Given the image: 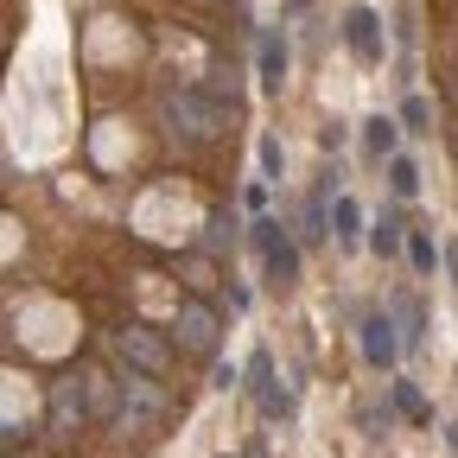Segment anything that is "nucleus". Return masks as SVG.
Instances as JSON below:
<instances>
[{"mask_svg":"<svg viewBox=\"0 0 458 458\" xmlns=\"http://www.w3.org/2000/svg\"><path fill=\"white\" fill-rule=\"evenodd\" d=\"M255 153H261V172H267V179H280V140H274V134H261V140H255Z\"/></svg>","mask_w":458,"mask_h":458,"instance_id":"412c9836","label":"nucleus"},{"mask_svg":"<svg viewBox=\"0 0 458 458\" xmlns=\"http://www.w3.org/2000/svg\"><path fill=\"white\" fill-rule=\"evenodd\" d=\"M223 242H236V223H229V216H210V236H204V255H216Z\"/></svg>","mask_w":458,"mask_h":458,"instance_id":"6ab92c4d","label":"nucleus"},{"mask_svg":"<svg viewBox=\"0 0 458 458\" xmlns=\"http://www.w3.org/2000/svg\"><path fill=\"white\" fill-rule=\"evenodd\" d=\"M445 445H452V458H458V420H452V427H445Z\"/></svg>","mask_w":458,"mask_h":458,"instance_id":"393cba45","label":"nucleus"},{"mask_svg":"<svg viewBox=\"0 0 458 458\" xmlns=\"http://www.w3.org/2000/svg\"><path fill=\"white\" fill-rule=\"evenodd\" d=\"M249 242H255V255L267 261V274H274L280 286H293V280H300V242L286 236V223L255 216V223H249Z\"/></svg>","mask_w":458,"mask_h":458,"instance_id":"7ed1b4c3","label":"nucleus"},{"mask_svg":"<svg viewBox=\"0 0 458 458\" xmlns=\"http://www.w3.org/2000/svg\"><path fill=\"white\" fill-rule=\"evenodd\" d=\"M286 7H306V0H286Z\"/></svg>","mask_w":458,"mask_h":458,"instance_id":"a878e982","label":"nucleus"},{"mask_svg":"<svg viewBox=\"0 0 458 458\" xmlns=\"http://www.w3.org/2000/svg\"><path fill=\"white\" fill-rule=\"evenodd\" d=\"M255 71H261V89H267V96H280V83H286V38L261 32V57H255Z\"/></svg>","mask_w":458,"mask_h":458,"instance_id":"9d476101","label":"nucleus"},{"mask_svg":"<svg viewBox=\"0 0 458 458\" xmlns=\"http://www.w3.org/2000/svg\"><path fill=\"white\" fill-rule=\"evenodd\" d=\"M204 7H223V0H204Z\"/></svg>","mask_w":458,"mask_h":458,"instance_id":"bb28decb","label":"nucleus"},{"mask_svg":"<svg viewBox=\"0 0 458 458\" xmlns=\"http://www.w3.org/2000/svg\"><path fill=\"white\" fill-rule=\"evenodd\" d=\"M255 401H261V414H274V420H293V388H280V382H267V388H261Z\"/></svg>","mask_w":458,"mask_h":458,"instance_id":"a211bd4d","label":"nucleus"},{"mask_svg":"<svg viewBox=\"0 0 458 458\" xmlns=\"http://www.w3.org/2000/svg\"><path fill=\"white\" fill-rule=\"evenodd\" d=\"M153 382H159V376H140V369L122 376V414H114V427H122V433H159V427H165V394H159Z\"/></svg>","mask_w":458,"mask_h":458,"instance_id":"f03ea898","label":"nucleus"},{"mask_svg":"<svg viewBox=\"0 0 458 458\" xmlns=\"http://www.w3.org/2000/svg\"><path fill=\"white\" fill-rule=\"evenodd\" d=\"M216 312L204 306V300H185L179 306V318H172V344H179L185 357H216Z\"/></svg>","mask_w":458,"mask_h":458,"instance_id":"39448f33","label":"nucleus"},{"mask_svg":"<svg viewBox=\"0 0 458 458\" xmlns=\"http://www.w3.org/2000/svg\"><path fill=\"white\" fill-rule=\"evenodd\" d=\"M408 261H414V274H433V267H445V255L433 249V236H427V229H408Z\"/></svg>","mask_w":458,"mask_h":458,"instance_id":"dca6fc26","label":"nucleus"},{"mask_svg":"<svg viewBox=\"0 0 458 458\" xmlns=\"http://www.w3.org/2000/svg\"><path fill=\"white\" fill-rule=\"evenodd\" d=\"M267 382H274V357H267V351H255V357H249V388L261 394Z\"/></svg>","mask_w":458,"mask_h":458,"instance_id":"aec40b11","label":"nucleus"},{"mask_svg":"<svg viewBox=\"0 0 458 458\" xmlns=\"http://www.w3.org/2000/svg\"><path fill=\"white\" fill-rule=\"evenodd\" d=\"M357 337H363V363H369V369H394V357L408 351V344L394 337V318H388V312H369V318L357 325Z\"/></svg>","mask_w":458,"mask_h":458,"instance_id":"0eeeda50","label":"nucleus"},{"mask_svg":"<svg viewBox=\"0 0 458 458\" xmlns=\"http://www.w3.org/2000/svg\"><path fill=\"white\" fill-rule=\"evenodd\" d=\"M83 394H89V414L96 420H114V414H122V382H114L108 369H83Z\"/></svg>","mask_w":458,"mask_h":458,"instance_id":"1a4fd4ad","label":"nucleus"},{"mask_svg":"<svg viewBox=\"0 0 458 458\" xmlns=\"http://www.w3.org/2000/svg\"><path fill=\"white\" fill-rule=\"evenodd\" d=\"M363 153H369V159H394V153H401V122L369 114V122H363Z\"/></svg>","mask_w":458,"mask_h":458,"instance_id":"9b49d317","label":"nucleus"},{"mask_svg":"<svg viewBox=\"0 0 458 458\" xmlns=\"http://www.w3.org/2000/svg\"><path fill=\"white\" fill-rule=\"evenodd\" d=\"M445 274H452V286H458V249H445Z\"/></svg>","mask_w":458,"mask_h":458,"instance_id":"b1692460","label":"nucleus"},{"mask_svg":"<svg viewBox=\"0 0 458 458\" xmlns=\"http://www.w3.org/2000/svg\"><path fill=\"white\" fill-rule=\"evenodd\" d=\"M331 223H337L331 236H337L344 249H357V242H369V236H363V204H357V198H337V204H331Z\"/></svg>","mask_w":458,"mask_h":458,"instance_id":"f8f14e48","label":"nucleus"},{"mask_svg":"<svg viewBox=\"0 0 458 458\" xmlns=\"http://www.w3.org/2000/svg\"><path fill=\"white\" fill-rule=\"evenodd\" d=\"M394 414H401V420H414V427H427V420H433L427 394H420L414 382H394Z\"/></svg>","mask_w":458,"mask_h":458,"instance_id":"2eb2a0df","label":"nucleus"},{"mask_svg":"<svg viewBox=\"0 0 458 458\" xmlns=\"http://www.w3.org/2000/svg\"><path fill=\"white\" fill-rule=\"evenodd\" d=\"M388 185H394V198H414V191H420V165H414L408 153H394V159H388Z\"/></svg>","mask_w":458,"mask_h":458,"instance_id":"f3484780","label":"nucleus"},{"mask_svg":"<svg viewBox=\"0 0 458 458\" xmlns=\"http://www.w3.org/2000/svg\"><path fill=\"white\" fill-rule=\"evenodd\" d=\"M114 351H122V363H128V369H140V376H165L179 344H165V337H159V331H147V325H122V331H114Z\"/></svg>","mask_w":458,"mask_h":458,"instance_id":"20e7f679","label":"nucleus"},{"mask_svg":"<svg viewBox=\"0 0 458 458\" xmlns=\"http://www.w3.org/2000/svg\"><path fill=\"white\" fill-rule=\"evenodd\" d=\"M401 242H408V229H401V216H394V210H382V216L369 223V249H376V255H394Z\"/></svg>","mask_w":458,"mask_h":458,"instance_id":"4468645a","label":"nucleus"},{"mask_svg":"<svg viewBox=\"0 0 458 458\" xmlns=\"http://www.w3.org/2000/svg\"><path fill=\"white\" fill-rule=\"evenodd\" d=\"M325 198H331V179L306 198V216H300V242H325L331 236V216H325Z\"/></svg>","mask_w":458,"mask_h":458,"instance_id":"ddd939ff","label":"nucleus"},{"mask_svg":"<svg viewBox=\"0 0 458 458\" xmlns=\"http://www.w3.org/2000/svg\"><path fill=\"white\" fill-rule=\"evenodd\" d=\"M210 382H216V388H223V394H229V388H236V382H242V376H236V363H216V369H210Z\"/></svg>","mask_w":458,"mask_h":458,"instance_id":"5701e85b","label":"nucleus"},{"mask_svg":"<svg viewBox=\"0 0 458 458\" xmlns=\"http://www.w3.org/2000/svg\"><path fill=\"white\" fill-rule=\"evenodd\" d=\"M344 45L357 51V64H382V20H376V7L344 13Z\"/></svg>","mask_w":458,"mask_h":458,"instance_id":"6e6552de","label":"nucleus"},{"mask_svg":"<svg viewBox=\"0 0 458 458\" xmlns=\"http://www.w3.org/2000/svg\"><path fill=\"white\" fill-rule=\"evenodd\" d=\"M83 420H96V414H89L83 369H77V376H64V382H51V433H57V439H71Z\"/></svg>","mask_w":458,"mask_h":458,"instance_id":"423d86ee","label":"nucleus"},{"mask_svg":"<svg viewBox=\"0 0 458 458\" xmlns=\"http://www.w3.org/2000/svg\"><path fill=\"white\" fill-rule=\"evenodd\" d=\"M401 128L427 134V102H420V96H408V102H401Z\"/></svg>","mask_w":458,"mask_h":458,"instance_id":"4be33fe9","label":"nucleus"},{"mask_svg":"<svg viewBox=\"0 0 458 458\" xmlns=\"http://www.w3.org/2000/svg\"><path fill=\"white\" fill-rule=\"evenodd\" d=\"M229 114H236V102H223L210 89H172L165 96V128L185 134V140H216L229 128Z\"/></svg>","mask_w":458,"mask_h":458,"instance_id":"f257e3e1","label":"nucleus"}]
</instances>
